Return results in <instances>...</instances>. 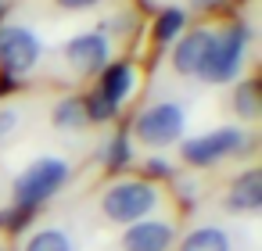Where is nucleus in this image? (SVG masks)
Wrapping results in <instances>:
<instances>
[{
    "label": "nucleus",
    "instance_id": "obj_19",
    "mask_svg": "<svg viewBox=\"0 0 262 251\" xmlns=\"http://www.w3.org/2000/svg\"><path fill=\"white\" fill-rule=\"evenodd\" d=\"M54 4L61 8V11H72V15H79V11H90V8H101L104 0H54Z\"/></svg>",
    "mask_w": 262,
    "mask_h": 251
},
{
    "label": "nucleus",
    "instance_id": "obj_5",
    "mask_svg": "<svg viewBox=\"0 0 262 251\" xmlns=\"http://www.w3.org/2000/svg\"><path fill=\"white\" fill-rule=\"evenodd\" d=\"M248 43H251V29L244 22L215 26V36H212V47H208V58H205V69L198 79L208 86H233L244 72Z\"/></svg>",
    "mask_w": 262,
    "mask_h": 251
},
{
    "label": "nucleus",
    "instance_id": "obj_1",
    "mask_svg": "<svg viewBox=\"0 0 262 251\" xmlns=\"http://www.w3.org/2000/svg\"><path fill=\"white\" fill-rule=\"evenodd\" d=\"M165 201H169V187L140 172H112L94 194L97 215L108 226H129L140 219H151L165 208Z\"/></svg>",
    "mask_w": 262,
    "mask_h": 251
},
{
    "label": "nucleus",
    "instance_id": "obj_6",
    "mask_svg": "<svg viewBox=\"0 0 262 251\" xmlns=\"http://www.w3.org/2000/svg\"><path fill=\"white\" fill-rule=\"evenodd\" d=\"M43 61L40 36L22 22H0V76L26 79Z\"/></svg>",
    "mask_w": 262,
    "mask_h": 251
},
{
    "label": "nucleus",
    "instance_id": "obj_15",
    "mask_svg": "<svg viewBox=\"0 0 262 251\" xmlns=\"http://www.w3.org/2000/svg\"><path fill=\"white\" fill-rule=\"evenodd\" d=\"M230 108L241 122H255L262 115V97H258V83L255 79H237L233 94H230Z\"/></svg>",
    "mask_w": 262,
    "mask_h": 251
},
{
    "label": "nucleus",
    "instance_id": "obj_4",
    "mask_svg": "<svg viewBox=\"0 0 262 251\" xmlns=\"http://www.w3.org/2000/svg\"><path fill=\"white\" fill-rule=\"evenodd\" d=\"M248 151H255V136L244 133L237 122L233 126H215V129L198 133V136H183L176 144V158L187 169H215L230 158H244Z\"/></svg>",
    "mask_w": 262,
    "mask_h": 251
},
{
    "label": "nucleus",
    "instance_id": "obj_20",
    "mask_svg": "<svg viewBox=\"0 0 262 251\" xmlns=\"http://www.w3.org/2000/svg\"><path fill=\"white\" fill-rule=\"evenodd\" d=\"M187 4H190V11H219L230 0H187Z\"/></svg>",
    "mask_w": 262,
    "mask_h": 251
},
{
    "label": "nucleus",
    "instance_id": "obj_11",
    "mask_svg": "<svg viewBox=\"0 0 262 251\" xmlns=\"http://www.w3.org/2000/svg\"><path fill=\"white\" fill-rule=\"evenodd\" d=\"M137 86H140V72H137V65H133L129 58H119V61H112V65L97 76L94 94H97V97H104V101H108V108L119 115V111L133 101Z\"/></svg>",
    "mask_w": 262,
    "mask_h": 251
},
{
    "label": "nucleus",
    "instance_id": "obj_21",
    "mask_svg": "<svg viewBox=\"0 0 262 251\" xmlns=\"http://www.w3.org/2000/svg\"><path fill=\"white\" fill-rule=\"evenodd\" d=\"M0 251H15V244H11L8 237H0Z\"/></svg>",
    "mask_w": 262,
    "mask_h": 251
},
{
    "label": "nucleus",
    "instance_id": "obj_10",
    "mask_svg": "<svg viewBox=\"0 0 262 251\" xmlns=\"http://www.w3.org/2000/svg\"><path fill=\"white\" fill-rule=\"evenodd\" d=\"M176 237H180V226L172 219L151 215V219H140V222L122 226L119 251H172Z\"/></svg>",
    "mask_w": 262,
    "mask_h": 251
},
{
    "label": "nucleus",
    "instance_id": "obj_3",
    "mask_svg": "<svg viewBox=\"0 0 262 251\" xmlns=\"http://www.w3.org/2000/svg\"><path fill=\"white\" fill-rule=\"evenodd\" d=\"M129 144L144 147V151H169L187 136V108L180 101H151L144 104L133 122L126 126Z\"/></svg>",
    "mask_w": 262,
    "mask_h": 251
},
{
    "label": "nucleus",
    "instance_id": "obj_18",
    "mask_svg": "<svg viewBox=\"0 0 262 251\" xmlns=\"http://www.w3.org/2000/svg\"><path fill=\"white\" fill-rule=\"evenodd\" d=\"M22 126V108L18 104H0V140H8Z\"/></svg>",
    "mask_w": 262,
    "mask_h": 251
},
{
    "label": "nucleus",
    "instance_id": "obj_8",
    "mask_svg": "<svg viewBox=\"0 0 262 251\" xmlns=\"http://www.w3.org/2000/svg\"><path fill=\"white\" fill-rule=\"evenodd\" d=\"M219 208L233 219H251L262 212V169L258 165H244L241 172H233L219 194Z\"/></svg>",
    "mask_w": 262,
    "mask_h": 251
},
{
    "label": "nucleus",
    "instance_id": "obj_12",
    "mask_svg": "<svg viewBox=\"0 0 262 251\" xmlns=\"http://www.w3.org/2000/svg\"><path fill=\"white\" fill-rule=\"evenodd\" d=\"M233 233L223 222H194L172 244V251H233Z\"/></svg>",
    "mask_w": 262,
    "mask_h": 251
},
{
    "label": "nucleus",
    "instance_id": "obj_9",
    "mask_svg": "<svg viewBox=\"0 0 262 251\" xmlns=\"http://www.w3.org/2000/svg\"><path fill=\"white\" fill-rule=\"evenodd\" d=\"M212 36H215V26H194V29H183L169 43V65H172V72L180 79H198L201 76L208 47H212Z\"/></svg>",
    "mask_w": 262,
    "mask_h": 251
},
{
    "label": "nucleus",
    "instance_id": "obj_13",
    "mask_svg": "<svg viewBox=\"0 0 262 251\" xmlns=\"http://www.w3.org/2000/svg\"><path fill=\"white\" fill-rule=\"evenodd\" d=\"M15 251H79L76 247V237L58 226V222H47V226H33L22 233V240L15 244Z\"/></svg>",
    "mask_w": 262,
    "mask_h": 251
},
{
    "label": "nucleus",
    "instance_id": "obj_22",
    "mask_svg": "<svg viewBox=\"0 0 262 251\" xmlns=\"http://www.w3.org/2000/svg\"><path fill=\"white\" fill-rule=\"evenodd\" d=\"M0 4H4V0H0Z\"/></svg>",
    "mask_w": 262,
    "mask_h": 251
},
{
    "label": "nucleus",
    "instance_id": "obj_2",
    "mask_svg": "<svg viewBox=\"0 0 262 251\" xmlns=\"http://www.w3.org/2000/svg\"><path fill=\"white\" fill-rule=\"evenodd\" d=\"M72 172H76V165L69 154H36L11 179V208L18 215H33V212L47 208L72 183Z\"/></svg>",
    "mask_w": 262,
    "mask_h": 251
},
{
    "label": "nucleus",
    "instance_id": "obj_7",
    "mask_svg": "<svg viewBox=\"0 0 262 251\" xmlns=\"http://www.w3.org/2000/svg\"><path fill=\"white\" fill-rule=\"evenodd\" d=\"M61 54H65V65H69L79 79H97V76L115 61V58H112V36H104L101 29L76 33L72 40H65Z\"/></svg>",
    "mask_w": 262,
    "mask_h": 251
},
{
    "label": "nucleus",
    "instance_id": "obj_17",
    "mask_svg": "<svg viewBox=\"0 0 262 251\" xmlns=\"http://www.w3.org/2000/svg\"><path fill=\"white\" fill-rule=\"evenodd\" d=\"M129 162H133V144L122 129L115 136H108V144H104V169L119 172V169H129Z\"/></svg>",
    "mask_w": 262,
    "mask_h": 251
},
{
    "label": "nucleus",
    "instance_id": "obj_16",
    "mask_svg": "<svg viewBox=\"0 0 262 251\" xmlns=\"http://www.w3.org/2000/svg\"><path fill=\"white\" fill-rule=\"evenodd\" d=\"M183 29H187V11L183 8H165V11H158V18L151 26V36H155L158 47H169Z\"/></svg>",
    "mask_w": 262,
    "mask_h": 251
},
{
    "label": "nucleus",
    "instance_id": "obj_14",
    "mask_svg": "<svg viewBox=\"0 0 262 251\" xmlns=\"http://www.w3.org/2000/svg\"><path fill=\"white\" fill-rule=\"evenodd\" d=\"M51 126L58 133H86L90 115H86V97L83 94H65L61 101L51 104Z\"/></svg>",
    "mask_w": 262,
    "mask_h": 251
}]
</instances>
